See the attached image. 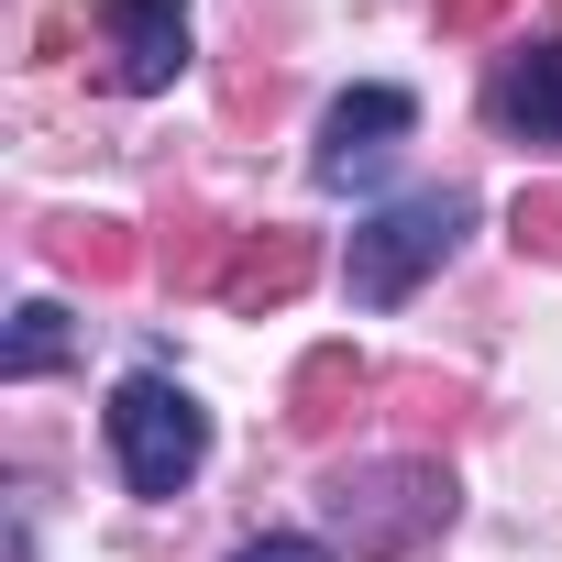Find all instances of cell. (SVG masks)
<instances>
[{"instance_id":"1","label":"cell","mask_w":562,"mask_h":562,"mask_svg":"<svg viewBox=\"0 0 562 562\" xmlns=\"http://www.w3.org/2000/svg\"><path fill=\"white\" fill-rule=\"evenodd\" d=\"M463 232H474V199H463V188H419V199H386L375 221H353V243H342L353 310H397L430 265H452Z\"/></svg>"},{"instance_id":"2","label":"cell","mask_w":562,"mask_h":562,"mask_svg":"<svg viewBox=\"0 0 562 562\" xmlns=\"http://www.w3.org/2000/svg\"><path fill=\"white\" fill-rule=\"evenodd\" d=\"M100 430H111V463H122L133 496H188L199 463H210V408L177 375H122L111 408H100Z\"/></svg>"},{"instance_id":"3","label":"cell","mask_w":562,"mask_h":562,"mask_svg":"<svg viewBox=\"0 0 562 562\" xmlns=\"http://www.w3.org/2000/svg\"><path fill=\"white\" fill-rule=\"evenodd\" d=\"M408 133H419V100H408V89H386V78H375V89H342V100L321 111V155H310V177H321V188H353V177H375Z\"/></svg>"},{"instance_id":"4","label":"cell","mask_w":562,"mask_h":562,"mask_svg":"<svg viewBox=\"0 0 562 562\" xmlns=\"http://www.w3.org/2000/svg\"><path fill=\"white\" fill-rule=\"evenodd\" d=\"M100 23H111V89H133V100L177 89V67H188V0H100Z\"/></svg>"},{"instance_id":"5","label":"cell","mask_w":562,"mask_h":562,"mask_svg":"<svg viewBox=\"0 0 562 562\" xmlns=\"http://www.w3.org/2000/svg\"><path fill=\"white\" fill-rule=\"evenodd\" d=\"M485 111H496V133H518V144H562V45H518V56L496 67Z\"/></svg>"},{"instance_id":"6","label":"cell","mask_w":562,"mask_h":562,"mask_svg":"<svg viewBox=\"0 0 562 562\" xmlns=\"http://www.w3.org/2000/svg\"><path fill=\"white\" fill-rule=\"evenodd\" d=\"M56 364H67V310H45V299H34V310L12 321V353H0V375L34 386V375H56Z\"/></svg>"},{"instance_id":"7","label":"cell","mask_w":562,"mask_h":562,"mask_svg":"<svg viewBox=\"0 0 562 562\" xmlns=\"http://www.w3.org/2000/svg\"><path fill=\"white\" fill-rule=\"evenodd\" d=\"M232 562H331V551H321V540H288V529H276V540H243Z\"/></svg>"}]
</instances>
